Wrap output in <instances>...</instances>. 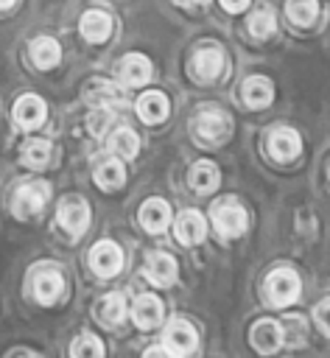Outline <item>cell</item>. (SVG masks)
Instances as JSON below:
<instances>
[{
  "label": "cell",
  "instance_id": "17",
  "mask_svg": "<svg viewBox=\"0 0 330 358\" xmlns=\"http://www.w3.org/2000/svg\"><path fill=\"white\" fill-rule=\"evenodd\" d=\"M140 224L145 232H165L168 224H171V210L162 199H148L143 207H140Z\"/></svg>",
  "mask_w": 330,
  "mask_h": 358
},
{
  "label": "cell",
  "instance_id": "4",
  "mask_svg": "<svg viewBox=\"0 0 330 358\" xmlns=\"http://www.w3.org/2000/svg\"><path fill=\"white\" fill-rule=\"evenodd\" d=\"M213 221L224 238H238L246 229V210L235 199H221L218 204H213Z\"/></svg>",
  "mask_w": 330,
  "mask_h": 358
},
{
  "label": "cell",
  "instance_id": "2",
  "mask_svg": "<svg viewBox=\"0 0 330 358\" xmlns=\"http://www.w3.org/2000/svg\"><path fill=\"white\" fill-rule=\"evenodd\" d=\"M193 131L204 143H221L232 131V117L218 106H204L193 120Z\"/></svg>",
  "mask_w": 330,
  "mask_h": 358
},
{
  "label": "cell",
  "instance_id": "13",
  "mask_svg": "<svg viewBox=\"0 0 330 358\" xmlns=\"http://www.w3.org/2000/svg\"><path fill=\"white\" fill-rule=\"evenodd\" d=\"M131 319H134V324L143 327V330L157 327V324L162 322V302H159V296H154V294L137 296L134 305H131Z\"/></svg>",
  "mask_w": 330,
  "mask_h": 358
},
{
  "label": "cell",
  "instance_id": "18",
  "mask_svg": "<svg viewBox=\"0 0 330 358\" xmlns=\"http://www.w3.org/2000/svg\"><path fill=\"white\" fill-rule=\"evenodd\" d=\"M168 98L162 95V92H143L140 98H137V115H140V120L143 123H148V126H154V123H162L165 117H168Z\"/></svg>",
  "mask_w": 330,
  "mask_h": 358
},
{
  "label": "cell",
  "instance_id": "35",
  "mask_svg": "<svg viewBox=\"0 0 330 358\" xmlns=\"http://www.w3.org/2000/svg\"><path fill=\"white\" fill-rule=\"evenodd\" d=\"M14 6V0H0V11H6V8H11Z\"/></svg>",
  "mask_w": 330,
  "mask_h": 358
},
{
  "label": "cell",
  "instance_id": "28",
  "mask_svg": "<svg viewBox=\"0 0 330 358\" xmlns=\"http://www.w3.org/2000/svg\"><path fill=\"white\" fill-rule=\"evenodd\" d=\"M87 101L101 103V106H109V103H117V101H120V90H117L112 81L95 78V81L87 84Z\"/></svg>",
  "mask_w": 330,
  "mask_h": 358
},
{
  "label": "cell",
  "instance_id": "3",
  "mask_svg": "<svg viewBox=\"0 0 330 358\" xmlns=\"http://www.w3.org/2000/svg\"><path fill=\"white\" fill-rule=\"evenodd\" d=\"M48 199H50V185L48 182H28V185L17 187L11 210H14L17 218H31L48 204Z\"/></svg>",
  "mask_w": 330,
  "mask_h": 358
},
{
  "label": "cell",
  "instance_id": "14",
  "mask_svg": "<svg viewBox=\"0 0 330 358\" xmlns=\"http://www.w3.org/2000/svg\"><path fill=\"white\" fill-rule=\"evenodd\" d=\"M45 115H48V109H45V101L39 95H22L14 103V120L22 129H36L45 120Z\"/></svg>",
  "mask_w": 330,
  "mask_h": 358
},
{
  "label": "cell",
  "instance_id": "12",
  "mask_svg": "<svg viewBox=\"0 0 330 358\" xmlns=\"http://www.w3.org/2000/svg\"><path fill=\"white\" fill-rule=\"evenodd\" d=\"M62 291H64V280H62V274L53 266H45L34 277V294H36V299L42 305H53L62 296Z\"/></svg>",
  "mask_w": 330,
  "mask_h": 358
},
{
  "label": "cell",
  "instance_id": "22",
  "mask_svg": "<svg viewBox=\"0 0 330 358\" xmlns=\"http://www.w3.org/2000/svg\"><path fill=\"white\" fill-rule=\"evenodd\" d=\"M31 59H34L36 67H45V70H48V67L59 64L62 48H59V42L50 39V36H36V39L31 42Z\"/></svg>",
  "mask_w": 330,
  "mask_h": 358
},
{
  "label": "cell",
  "instance_id": "30",
  "mask_svg": "<svg viewBox=\"0 0 330 358\" xmlns=\"http://www.w3.org/2000/svg\"><path fill=\"white\" fill-rule=\"evenodd\" d=\"M305 336H308V324H305L302 316L291 313V316L282 319V341H288L291 347H296V344L305 341Z\"/></svg>",
  "mask_w": 330,
  "mask_h": 358
},
{
  "label": "cell",
  "instance_id": "19",
  "mask_svg": "<svg viewBox=\"0 0 330 358\" xmlns=\"http://www.w3.org/2000/svg\"><path fill=\"white\" fill-rule=\"evenodd\" d=\"M243 101L246 106L252 109H260V106H268L274 101V87L266 76H249L243 81Z\"/></svg>",
  "mask_w": 330,
  "mask_h": 358
},
{
  "label": "cell",
  "instance_id": "27",
  "mask_svg": "<svg viewBox=\"0 0 330 358\" xmlns=\"http://www.w3.org/2000/svg\"><path fill=\"white\" fill-rule=\"evenodd\" d=\"M285 14L296 25H313V20L319 17V3L316 0H288Z\"/></svg>",
  "mask_w": 330,
  "mask_h": 358
},
{
  "label": "cell",
  "instance_id": "25",
  "mask_svg": "<svg viewBox=\"0 0 330 358\" xmlns=\"http://www.w3.org/2000/svg\"><path fill=\"white\" fill-rule=\"evenodd\" d=\"M109 148H112L115 157L131 159V157L137 154V148H140V140H137V134H134L131 129H117V131H112V137H109Z\"/></svg>",
  "mask_w": 330,
  "mask_h": 358
},
{
  "label": "cell",
  "instance_id": "31",
  "mask_svg": "<svg viewBox=\"0 0 330 358\" xmlns=\"http://www.w3.org/2000/svg\"><path fill=\"white\" fill-rule=\"evenodd\" d=\"M70 352L76 355V358H101L103 355V344L95 338V336H78L76 341H73V347H70Z\"/></svg>",
  "mask_w": 330,
  "mask_h": 358
},
{
  "label": "cell",
  "instance_id": "1",
  "mask_svg": "<svg viewBox=\"0 0 330 358\" xmlns=\"http://www.w3.org/2000/svg\"><path fill=\"white\" fill-rule=\"evenodd\" d=\"M266 299L277 308L291 305L299 296V274L291 266H280L266 277Z\"/></svg>",
  "mask_w": 330,
  "mask_h": 358
},
{
  "label": "cell",
  "instance_id": "32",
  "mask_svg": "<svg viewBox=\"0 0 330 358\" xmlns=\"http://www.w3.org/2000/svg\"><path fill=\"white\" fill-rule=\"evenodd\" d=\"M313 313H316V324L322 327V333L330 336V299H322Z\"/></svg>",
  "mask_w": 330,
  "mask_h": 358
},
{
  "label": "cell",
  "instance_id": "8",
  "mask_svg": "<svg viewBox=\"0 0 330 358\" xmlns=\"http://www.w3.org/2000/svg\"><path fill=\"white\" fill-rule=\"evenodd\" d=\"M221 70H224V50L221 48L204 45V48L196 50V56H193V76L199 81H213V78L221 76Z\"/></svg>",
  "mask_w": 330,
  "mask_h": 358
},
{
  "label": "cell",
  "instance_id": "33",
  "mask_svg": "<svg viewBox=\"0 0 330 358\" xmlns=\"http://www.w3.org/2000/svg\"><path fill=\"white\" fill-rule=\"evenodd\" d=\"M221 6H224L229 14H238V11H243V8L249 6V0H221Z\"/></svg>",
  "mask_w": 330,
  "mask_h": 358
},
{
  "label": "cell",
  "instance_id": "26",
  "mask_svg": "<svg viewBox=\"0 0 330 358\" xmlns=\"http://www.w3.org/2000/svg\"><path fill=\"white\" fill-rule=\"evenodd\" d=\"M274 28H277V17H274V11L268 6H260V8H254L249 14V31H252V36L266 39V36L274 34Z\"/></svg>",
  "mask_w": 330,
  "mask_h": 358
},
{
  "label": "cell",
  "instance_id": "24",
  "mask_svg": "<svg viewBox=\"0 0 330 358\" xmlns=\"http://www.w3.org/2000/svg\"><path fill=\"white\" fill-rule=\"evenodd\" d=\"M190 187H193L196 193H210V190H215V187H218V168H215L213 162H207V159L196 162V165L190 168Z\"/></svg>",
  "mask_w": 330,
  "mask_h": 358
},
{
  "label": "cell",
  "instance_id": "23",
  "mask_svg": "<svg viewBox=\"0 0 330 358\" xmlns=\"http://www.w3.org/2000/svg\"><path fill=\"white\" fill-rule=\"evenodd\" d=\"M95 313H98L101 324L115 327V324H120V322L126 319V302H123V296H120V294H106V296L98 302Z\"/></svg>",
  "mask_w": 330,
  "mask_h": 358
},
{
  "label": "cell",
  "instance_id": "6",
  "mask_svg": "<svg viewBox=\"0 0 330 358\" xmlns=\"http://www.w3.org/2000/svg\"><path fill=\"white\" fill-rule=\"evenodd\" d=\"M89 266H92V271H95L98 277H115V274L120 271V266H123V252H120V246L112 243V241L95 243L92 252H89Z\"/></svg>",
  "mask_w": 330,
  "mask_h": 358
},
{
  "label": "cell",
  "instance_id": "34",
  "mask_svg": "<svg viewBox=\"0 0 330 358\" xmlns=\"http://www.w3.org/2000/svg\"><path fill=\"white\" fill-rule=\"evenodd\" d=\"M179 6H201V3H207V0H176Z\"/></svg>",
  "mask_w": 330,
  "mask_h": 358
},
{
  "label": "cell",
  "instance_id": "15",
  "mask_svg": "<svg viewBox=\"0 0 330 358\" xmlns=\"http://www.w3.org/2000/svg\"><path fill=\"white\" fill-rule=\"evenodd\" d=\"M299 151H302V140H299V134H296L294 129H274V131H271V137H268V154H271L274 159L288 162V159H294Z\"/></svg>",
  "mask_w": 330,
  "mask_h": 358
},
{
  "label": "cell",
  "instance_id": "7",
  "mask_svg": "<svg viewBox=\"0 0 330 358\" xmlns=\"http://www.w3.org/2000/svg\"><path fill=\"white\" fill-rule=\"evenodd\" d=\"M196 344H199V336L193 324H187L185 319H176L165 327V350L171 355H187L196 350Z\"/></svg>",
  "mask_w": 330,
  "mask_h": 358
},
{
  "label": "cell",
  "instance_id": "11",
  "mask_svg": "<svg viewBox=\"0 0 330 358\" xmlns=\"http://www.w3.org/2000/svg\"><path fill=\"white\" fill-rule=\"evenodd\" d=\"M145 277L159 288L171 285L176 280V260L165 252H151L145 257Z\"/></svg>",
  "mask_w": 330,
  "mask_h": 358
},
{
  "label": "cell",
  "instance_id": "16",
  "mask_svg": "<svg viewBox=\"0 0 330 358\" xmlns=\"http://www.w3.org/2000/svg\"><path fill=\"white\" fill-rule=\"evenodd\" d=\"M173 227H176V238H179L182 243H187V246L204 241V235H207V221H204V215L196 213V210H185V213L176 218Z\"/></svg>",
  "mask_w": 330,
  "mask_h": 358
},
{
  "label": "cell",
  "instance_id": "9",
  "mask_svg": "<svg viewBox=\"0 0 330 358\" xmlns=\"http://www.w3.org/2000/svg\"><path fill=\"white\" fill-rule=\"evenodd\" d=\"M78 28H81V36L87 42H106L112 36V17L101 8H89L81 14Z\"/></svg>",
  "mask_w": 330,
  "mask_h": 358
},
{
  "label": "cell",
  "instance_id": "20",
  "mask_svg": "<svg viewBox=\"0 0 330 358\" xmlns=\"http://www.w3.org/2000/svg\"><path fill=\"white\" fill-rule=\"evenodd\" d=\"M280 344H282V330H280L277 322L263 319V322H257V324L252 327V347H254V350H260V352H274V350H280Z\"/></svg>",
  "mask_w": 330,
  "mask_h": 358
},
{
  "label": "cell",
  "instance_id": "21",
  "mask_svg": "<svg viewBox=\"0 0 330 358\" xmlns=\"http://www.w3.org/2000/svg\"><path fill=\"white\" fill-rule=\"evenodd\" d=\"M92 176H95V185H98L101 190H117V187L126 182V171H123L120 159H101V162L95 165Z\"/></svg>",
  "mask_w": 330,
  "mask_h": 358
},
{
  "label": "cell",
  "instance_id": "10",
  "mask_svg": "<svg viewBox=\"0 0 330 358\" xmlns=\"http://www.w3.org/2000/svg\"><path fill=\"white\" fill-rule=\"evenodd\" d=\"M117 76L126 87H140L151 78V62L143 53H129L117 62Z\"/></svg>",
  "mask_w": 330,
  "mask_h": 358
},
{
  "label": "cell",
  "instance_id": "5",
  "mask_svg": "<svg viewBox=\"0 0 330 358\" xmlns=\"http://www.w3.org/2000/svg\"><path fill=\"white\" fill-rule=\"evenodd\" d=\"M56 215H59L62 229L67 235H73V238H78L89 227V207H87V201L81 196H64Z\"/></svg>",
  "mask_w": 330,
  "mask_h": 358
},
{
  "label": "cell",
  "instance_id": "29",
  "mask_svg": "<svg viewBox=\"0 0 330 358\" xmlns=\"http://www.w3.org/2000/svg\"><path fill=\"white\" fill-rule=\"evenodd\" d=\"M22 162L28 168H45L50 162V143H45V140H28L22 145Z\"/></svg>",
  "mask_w": 330,
  "mask_h": 358
}]
</instances>
